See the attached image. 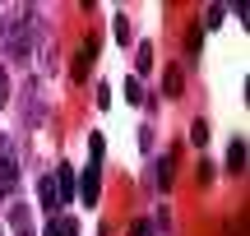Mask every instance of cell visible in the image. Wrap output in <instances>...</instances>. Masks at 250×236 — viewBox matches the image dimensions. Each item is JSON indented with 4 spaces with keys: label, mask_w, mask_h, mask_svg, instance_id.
<instances>
[{
    "label": "cell",
    "mask_w": 250,
    "mask_h": 236,
    "mask_svg": "<svg viewBox=\"0 0 250 236\" xmlns=\"http://www.w3.org/2000/svg\"><path fill=\"white\" fill-rule=\"evenodd\" d=\"M88 148H93V157H88V172H83V181H79V195L88 204H98V195H102V135H93Z\"/></svg>",
    "instance_id": "cell-2"
},
{
    "label": "cell",
    "mask_w": 250,
    "mask_h": 236,
    "mask_svg": "<svg viewBox=\"0 0 250 236\" xmlns=\"http://www.w3.org/2000/svg\"><path fill=\"white\" fill-rule=\"evenodd\" d=\"M190 139H195V144H204V139H208V125H204V120H195V125H190Z\"/></svg>",
    "instance_id": "cell-10"
},
{
    "label": "cell",
    "mask_w": 250,
    "mask_h": 236,
    "mask_svg": "<svg viewBox=\"0 0 250 236\" xmlns=\"http://www.w3.org/2000/svg\"><path fill=\"white\" fill-rule=\"evenodd\" d=\"M134 236H153V227L148 222H134Z\"/></svg>",
    "instance_id": "cell-14"
},
{
    "label": "cell",
    "mask_w": 250,
    "mask_h": 236,
    "mask_svg": "<svg viewBox=\"0 0 250 236\" xmlns=\"http://www.w3.org/2000/svg\"><path fill=\"white\" fill-rule=\"evenodd\" d=\"M28 33H33V14H28V9H14V14L0 23V37H5V46H9L14 56L28 51Z\"/></svg>",
    "instance_id": "cell-1"
},
{
    "label": "cell",
    "mask_w": 250,
    "mask_h": 236,
    "mask_svg": "<svg viewBox=\"0 0 250 236\" xmlns=\"http://www.w3.org/2000/svg\"><path fill=\"white\" fill-rule=\"evenodd\" d=\"M111 23H116V37H121V42H130V19H125V14H116Z\"/></svg>",
    "instance_id": "cell-9"
},
{
    "label": "cell",
    "mask_w": 250,
    "mask_h": 236,
    "mask_svg": "<svg viewBox=\"0 0 250 236\" xmlns=\"http://www.w3.org/2000/svg\"><path fill=\"white\" fill-rule=\"evenodd\" d=\"M19 185V157L14 153H0V199H9Z\"/></svg>",
    "instance_id": "cell-3"
},
{
    "label": "cell",
    "mask_w": 250,
    "mask_h": 236,
    "mask_svg": "<svg viewBox=\"0 0 250 236\" xmlns=\"http://www.w3.org/2000/svg\"><path fill=\"white\" fill-rule=\"evenodd\" d=\"M42 236H61V218H51V222H46V232Z\"/></svg>",
    "instance_id": "cell-13"
},
{
    "label": "cell",
    "mask_w": 250,
    "mask_h": 236,
    "mask_svg": "<svg viewBox=\"0 0 250 236\" xmlns=\"http://www.w3.org/2000/svg\"><path fill=\"white\" fill-rule=\"evenodd\" d=\"M227 167H232V172H241V167H246V139L241 135L227 144Z\"/></svg>",
    "instance_id": "cell-6"
},
{
    "label": "cell",
    "mask_w": 250,
    "mask_h": 236,
    "mask_svg": "<svg viewBox=\"0 0 250 236\" xmlns=\"http://www.w3.org/2000/svg\"><path fill=\"white\" fill-rule=\"evenodd\" d=\"M51 185H56V204H70L74 199V167H56V176H51Z\"/></svg>",
    "instance_id": "cell-4"
},
{
    "label": "cell",
    "mask_w": 250,
    "mask_h": 236,
    "mask_svg": "<svg viewBox=\"0 0 250 236\" xmlns=\"http://www.w3.org/2000/svg\"><path fill=\"white\" fill-rule=\"evenodd\" d=\"M9 102V74H5V65H0V107Z\"/></svg>",
    "instance_id": "cell-11"
},
{
    "label": "cell",
    "mask_w": 250,
    "mask_h": 236,
    "mask_svg": "<svg viewBox=\"0 0 250 236\" xmlns=\"http://www.w3.org/2000/svg\"><path fill=\"white\" fill-rule=\"evenodd\" d=\"M9 227H14V236H33V213H28V204L14 199V209H9Z\"/></svg>",
    "instance_id": "cell-5"
},
{
    "label": "cell",
    "mask_w": 250,
    "mask_h": 236,
    "mask_svg": "<svg viewBox=\"0 0 250 236\" xmlns=\"http://www.w3.org/2000/svg\"><path fill=\"white\" fill-rule=\"evenodd\" d=\"M61 236H79V222H74V218H61Z\"/></svg>",
    "instance_id": "cell-12"
},
{
    "label": "cell",
    "mask_w": 250,
    "mask_h": 236,
    "mask_svg": "<svg viewBox=\"0 0 250 236\" xmlns=\"http://www.w3.org/2000/svg\"><path fill=\"white\" fill-rule=\"evenodd\" d=\"M42 204H46V213L61 209V204H56V185H51V176H42Z\"/></svg>",
    "instance_id": "cell-7"
},
{
    "label": "cell",
    "mask_w": 250,
    "mask_h": 236,
    "mask_svg": "<svg viewBox=\"0 0 250 236\" xmlns=\"http://www.w3.org/2000/svg\"><path fill=\"white\" fill-rule=\"evenodd\" d=\"M125 98H130V102H144V88H139V79H125Z\"/></svg>",
    "instance_id": "cell-8"
}]
</instances>
